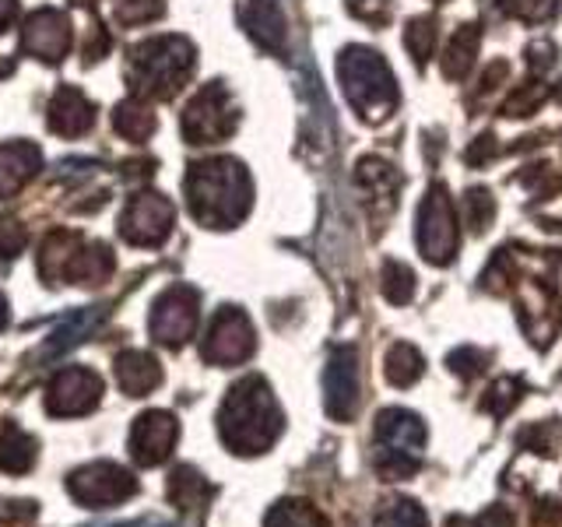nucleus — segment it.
Here are the masks:
<instances>
[{
    "mask_svg": "<svg viewBox=\"0 0 562 527\" xmlns=\"http://www.w3.org/2000/svg\"><path fill=\"white\" fill-rule=\"evenodd\" d=\"M281 426H285V418H281L271 386L260 377L239 380L218 412L222 444L239 457L271 450V444L281 436Z\"/></svg>",
    "mask_w": 562,
    "mask_h": 527,
    "instance_id": "1",
    "label": "nucleus"
},
{
    "mask_svg": "<svg viewBox=\"0 0 562 527\" xmlns=\"http://www.w3.org/2000/svg\"><path fill=\"white\" fill-rule=\"evenodd\" d=\"M250 176L233 158L201 162L187 176L190 211L207 228H228L243 222V215L250 211Z\"/></svg>",
    "mask_w": 562,
    "mask_h": 527,
    "instance_id": "2",
    "label": "nucleus"
},
{
    "mask_svg": "<svg viewBox=\"0 0 562 527\" xmlns=\"http://www.w3.org/2000/svg\"><path fill=\"white\" fill-rule=\"evenodd\" d=\"M338 75H341L348 102L356 105L366 120H383L394 113L397 85L380 53L366 46H348L338 60Z\"/></svg>",
    "mask_w": 562,
    "mask_h": 527,
    "instance_id": "3",
    "label": "nucleus"
},
{
    "mask_svg": "<svg viewBox=\"0 0 562 527\" xmlns=\"http://www.w3.org/2000/svg\"><path fill=\"white\" fill-rule=\"evenodd\" d=\"M426 450V426L404 408H386L376 415V471L383 479H412Z\"/></svg>",
    "mask_w": 562,
    "mask_h": 527,
    "instance_id": "4",
    "label": "nucleus"
},
{
    "mask_svg": "<svg viewBox=\"0 0 562 527\" xmlns=\"http://www.w3.org/2000/svg\"><path fill=\"white\" fill-rule=\"evenodd\" d=\"M193 70V46L180 35H158L145 46L134 49L131 57V81L140 92L169 96L172 88H180Z\"/></svg>",
    "mask_w": 562,
    "mask_h": 527,
    "instance_id": "5",
    "label": "nucleus"
},
{
    "mask_svg": "<svg viewBox=\"0 0 562 527\" xmlns=\"http://www.w3.org/2000/svg\"><path fill=\"white\" fill-rule=\"evenodd\" d=\"M236 120L239 116H236L233 96H228L218 81H211L183 110V137L190 145H218V141H225L236 131Z\"/></svg>",
    "mask_w": 562,
    "mask_h": 527,
    "instance_id": "6",
    "label": "nucleus"
},
{
    "mask_svg": "<svg viewBox=\"0 0 562 527\" xmlns=\"http://www.w3.org/2000/svg\"><path fill=\"white\" fill-rule=\"evenodd\" d=\"M257 338H254V324L250 316L236 306H222L215 313V321L207 324L201 356L211 366H239L254 356Z\"/></svg>",
    "mask_w": 562,
    "mask_h": 527,
    "instance_id": "7",
    "label": "nucleus"
},
{
    "mask_svg": "<svg viewBox=\"0 0 562 527\" xmlns=\"http://www.w3.org/2000/svg\"><path fill=\"white\" fill-rule=\"evenodd\" d=\"M67 492L81 506H116L123 500H131L137 492V479L113 461H95L85 464L67 479Z\"/></svg>",
    "mask_w": 562,
    "mask_h": 527,
    "instance_id": "8",
    "label": "nucleus"
},
{
    "mask_svg": "<svg viewBox=\"0 0 562 527\" xmlns=\"http://www.w3.org/2000/svg\"><path fill=\"white\" fill-rule=\"evenodd\" d=\"M198 306H201V295L193 292L190 285H172L162 295L155 299L151 306V338L158 345H169V348H180L193 330H198Z\"/></svg>",
    "mask_w": 562,
    "mask_h": 527,
    "instance_id": "9",
    "label": "nucleus"
},
{
    "mask_svg": "<svg viewBox=\"0 0 562 527\" xmlns=\"http://www.w3.org/2000/svg\"><path fill=\"white\" fill-rule=\"evenodd\" d=\"M418 250L426 260L432 264H450L457 254V218H453V208L447 201V190L443 187H432L426 204L418 211Z\"/></svg>",
    "mask_w": 562,
    "mask_h": 527,
    "instance_id": "10",
    "label": "nucleus"
},
{
    "mask_svg": "<svg viewBox=\"0 0 562 527\" xmlns=\"http://www.w3.org/2000/svg\"><path fill=\"white\" fill-rule=\"evenodd\" d=\"M176 222V208L162 193H140L127 204L120 218V236L134 243V246H158L166 243Z\"/></svg>",
    "mask_w": 562,
    "mask_h": 527,
    "instance_id": "11",
    "label": "nucleus"
},
{
    "mask_svg": "<svg viewBox=\"0 0 562 527\" xmlns=\"http://www.w3.org/2000/svg\"><path fill=\"white\" fill-rule=\"evenodd\" d=\"M99 397H102V380L95 369L70 366L53 377V383L46 386V412L57 418L88 415L99 404Z\"/></svg>",
    "mask_w": 562,
    "mask_h": 527,
    "instance_id": "12",
    "label": "nucleus"
},
{
    "mask_svg": "<svg viewBox=\"0 0 562 527\" xmlns=\"http://www.w3.org/2000/svg\"><path fill=\"white\" fill-rule=\"evenodd\" d=\"M324 408L334 422H348L359 408V356L356 348H334L324 369Z\"/></svg>",
    "mask_w": 562,
    "mask_h": 527,
    "instance_id": "13",
    "label": "nucleus"
},
{
    "mask_svg": "<svg viewBox=\"0 0 562 527\" xmlns=\"http://www.w3.org/2000/svg\"><path fill=\"white\" fill-rule=\"evenodd\" d=\"M176 439H180V422L169 412H145L134 418L131 457L140 468H158L172 453Z\"/></svg>",
    "mask_w": 562,
    "mask_h": 527,
    "instance_id": "14",
    "label": "nucleus"
},
{
    "mask_svg": "<svg viewBox=\"0 0 562 527\" xmlns=\"http://www.w3.org/2000/svg\"><path fill=\"white\" fill-rule=\"evenodd\" d=\"M22 40H25V49L32 53V57H40L46 64H57L70 46V22L64 18V11L43 8L25 22Z\"/></svg>",
    "mask_w": 562,
    "mask_h": 527,
    "instance_id": "15",
    "label": "nucleus"
},
{
    "mask_svg": "<svg viewBox=\"0 0 562 527\" xmlns=\"http://www.w3.org/2000/svg\"><path fill=\"white\" fill-rule=\"evenodd\" d=\"M243 25L250 29V35L263 49H274V53L285 49L289 18H285V8H281V0H250L243 11Z\"/></svg>",
    "mask_w": 562,
    "mask_h": 527,
    "instance_id": "16",
    "label": "nucleus"
},
{
    "mask_svg": "<svg viewBox=\"0 0 562 527\" xmlns=\"http://www.w3.org/2000/svg\"><path fill=\"white\" fill-rule=\"evenodd\" d=\"M116 383L123 394L131 397H145L151 394L158 383H162V366L151 356V351H140V348H131V351H120L116 356Z\"/></svg>",
    "mask_w": 562,
    "mask_h": 527,
    "instance_id": "17",
    "label": "nucleus"
},
{
    "mask_svg": "<svg viewBox=\"0 0 562 527\" xmlns=\"http://www.w3.org/2000/svg\"><path fill=\"white\" fill-rule=\"evenodd\" d=\"M92 105H88V99L78 92V88L64 85L57 96H53V105H49V127L64 134V137H78L85 134L88 127H92Z\"/></svg>",
    "mask_w": 562,
    "mask_h": 527,
    "instance_id": "18",
    "label": "nucleus"
},
{
    "mask_svg": "<svg viewBox=\"0 0 562 527\" xmlns=\"http://www.w3.org/2000/svg\"><path fill=\"white\" fill-rule=\"evenodd\" d=\"M102 316H105V310H99V306H88V310L70 313L67 321L57 330H53V338L46 341L43 356L46 359H57V356H64V351H70L75 345H81L85 338H92V330L102 324Z\"/></svg>",
    "mask_w": 562,
    "mask_h": 527,
    "instance_id": "19",
    "label": "nucleus"
},
{
    "mask_svg": "<svg viewBox=\"0 0 562 527\" xmlns=\"http://www.w3.org/2000/svg\"><path fill=\"white\" fill-rule=\"evenodd\" d=\"M40 169V148L32 145H4L0 148V198H8Z\"/></svg>",
    "mask_w": 562,
    "mask_h": 527,
    "instance_id": "20",
    "label": "nucleus"
},
{
    "mask_svg": "<svg viewBox=\"0 0 562 527\" xmlns=\"http://www.w3.org/2000/svg\"><path fill=\"white\" fill-rule=\"evenodd\" d=\"M35 457H40V444L22 433L18 426H8L4 433H0V471L8 474H29Z\"/></svg>",
    "mask_w": 562,
    "mask_h": 527,
    "instance_id": "21",
    "label": "nucleus"
},
{
    "mask_svg": "<svg viewBox=\"0 0 562 527\" xmlns=\"http://www.w3.org/2000/svg\"><path fill=\"white\" fill-rule=\"evenodd\" d=\"M207 496H211V489L204 482V474H198L193 468L183 464V468H176L169 474V500L180 509H187V514H198V509H204Z\"/></svg>",
    "mask_w": 562,
    "mask_h": 527,
    "instance_id": "22",
    "label": "nucleus"
},
{
    "mask_svg": "<svg viewBox=\"0 0 562 527\" xmlns=\"http://www.w3.org/2000/svg\"><path fill=\"white\" fill-rule=\"evenodd\" d=\"M110 274H113V254L105 250V246L92 243V246H81L75 254L67 281H78V285H102Z\"/></svg>",
    "mask_w": 562,
    "mask_h": 527,
    "instance_id": "23",
    "label": "nucleus"
},
{
    "mask_svg": "<svg viewBox=\"0 0 562 527\" xmlns=\"http://www.w3.org/2000/svg\"><path fill=\"white\" fill-rule=\"evenodd\" d=\"M263 527H327L324 514L306 500H281L278 506H271Z\"/></svg>",
    "mask_w": 562,
    "mask_h": 527,
    "instance_id": "24",
    "label": "nucleus"
},
{
    "mask_svg": "<svg viewBox=\"0 0 562 527\" xmlns=\"http://www.w3.org/2000/svg\"><path fill=\"white\" fill-rule=\"evenodd\" d=\"M113 127L123 134V137H131V141H145L151 131H155V116L151 110L140 99H127V102H120L116 105V113H113Z\"/></svg>",
    "mask_w": 562,
    "mask_h": 527,
    "instance_id": "25",
    "label": "nucleus"
},
{
    "mask_svg": "<svg viewBox=\"0 0 562 527\" xmlns=\"http://www.w3.org/2000/svg\"><path fill=\"white\" fill-rule=\"evenodd\" d=\"M422 369H426V362H422L418 356V348L412 345H394L391 351H386V366H383V373L386 380H391L394 386H412L418 377H422Z\"/></svg>",
    "mask_w": 562,
    "mask_h": 527,
    "instance_id": "26",
    "label": "nucleus"
},
{
    "mask_svg": "<svg viewBox=\"0 0 562 527\" xmlns=\"http://www.w3.org/2000/svg\"><path fill=\"white\" fill-rule=\"evenodd\" d=\"M474 49H479V32H474V25H461V32L453 35L447 53H443V70L450 78H461L464 70L471 67Z\"/></svg>",
    "mask_w": 562,
    "mask_h": 527,
    "instance_id": "27",
    "label": "nucleus"
},
{
    "mask_svg": "<svg viewBox=\"0 0 562 527\" xmlns=\"http://www.w3.org/2000/svg\"><path fill=\"white\" fill-rule=\"evenodd\" d=\"M412 292H415V271L401 260H386L383 264V295L401 306V303H408Z\"/></svg>",
    "mask_w": 562,
    "mask_h": 527,
    "instance_id": "28",
    "label": "nucleus"
},
{
    "mask_svg": "<svg viewBox=\"0 0 562 527\" xmlns=\"http://www.w3.org/2000/svg\"><path fill=\"white\" fill-rule=\"evenodd\" d=\"M376 527H429L426 520V509L412 500H394L380 509Z\"/></svg>",
    "mask_w": 562,
    "mask_h": 527,
    "instance_id": "29",
    "label": "nucleus"
},
{
    "mask_svg": "<svg viewBox=\"0 0 562 527\" xmlns=\"http://www.w3.org/2000/svg\"><path fill=\"white\" fill-rule=\"evenodd\" d=\"M113 11L120 25H140L162 14V0H113Z\"/></svg>",
    "mask_w": 562,
    "mask_h": 527,
    "instance_id": "30",
    "label": "nucleus"
},
{
    "mask_svg": "<svg viewBox=\"0 0 562 527\" xmlns=\"http://www.w3.org/2000/svg\"><path fill=\"white\" fill-rule=\"evenodd\" d=\"M404 43H408V49L415 53L418 60H429L432 43H436V29H432L429 18H422V22H412L408 32H404Z\"/></svg>",
    "mask_w": 562,
    "mask_h": 527,
    "instance_id": "31",
    "label": "nucleus"
},
{
    "mask_svg": "<svg viewBox=\"0 0 562 527\" xmlns=\"http://www.w3.org/2000/svg\"><path fill=\"white\" fill-rule=\"evenodd\" d=\"M492 211H496V204H492V198L485 190H471L464 198V215H468V225L474 228V233H482V228L488 225Z\"/></svg>",
    "mask_w": 562,
    "mask_h": 527,
    "instance_id": "32",
    "label": "nucleus"
},
{
    "mask_svg": "<svg viewBox=\"0 0 562 527\" xmlns=\"http://www.w3.org/2000/svg\"><path fill=\"white\" fill-rule=\"evenodd\" d=\"M503 8L517 18H527V22H544L549 14H555V0H503Z\"/></svg>",
    "mask_w": 562,
    "mask_h": 527,
    "instance_id": "33",
    "label": "nucleus"
},
{
    "mask_svg": "<svg viewBox=\"0 0 562 527\" xmlns=\"http://www.w3.org/2000/svg\"><path fill=\"white\" fill-rule=\"evenodd\" d=\"M391 4L394 0H348V11L369 25H383L391 18Z\"/></svg>",
    "mask_w": 562,
    "mask_h": 527,
    "instance_id": "34",
    "label": "nucleus"
},
{
    "mask_svg": "<svg viewBox=\"0 0 562 527\" xmlns=\"http://www.w3.org/2000/svg\"><path fill=\"white\" fill-rule=\"evenodd\" d=\"M25 228L18 225V222H8V218H0V260L4 257H14V254H22V246H25Z\"/></svg>",
    "mask_w": 562,
    "mask_h": 527,
    "instance_id": "35",
    "label": "nucleus"
},
{
    "mask_svg": "<svg viewBox=\"0 0 562 527\" xmlns=\"http://www.w3.org/2000/svg\"><path fill=\"white\" fill-rule=\"evenodd\" d=\"M514 391H517V383H514V380H499V383H492V391H488L492 397L485 401V408H488V412H496V415H503V412L509 408V404L517 401V394H514Z\"/></svg>",
    "mask_w": 562,
    "mask_h": 527,
    "instance_id": "36",
    "label": "nucleus"
},
{
    "mask_svg": "<svg viewBox=\"0 0 562 527\" xmlns=\"http://www.w3.org/2000/svg\"><path fill=\"white\" fill-rule=\"evenodd\" d=\"M479 527H514V517H509L503 506H496V509H488V514H482Z\"/></svg>",
    "mask_w": 562,
    "mask_h": 527,
    "instance_id": "37",
    "label": "nucleus"
},
{
    "mask_svg": "<svg viewBox=\"0 0 562 527\" xmlns=\"http://www.w3.org/2000/svg\"><path fill=\"white\" fill-rule=\"evenodd\" d=\"M11 14H14V0H0V29L11 22Z\"/></svg>",
    "mask_w": 562,
    "mask_h": 527,
    "instance_id": "38",
    "label": "nucleus"
},
{
    "mask_svg": "<svg viewBox=\"0 0 562 527\" xmlns=\"http://www.w3.org/2000/svg\"><path fill=\"white\" fill-rule=\"evenodd\" d=\"M11 324V306H8V299L0 295V330H4Z\"/></svg>",
    "mask_w": 562,
    "mask_h": 527,
    "instance_id": "39",
    "label": "nucleus"
},
{
    "mask_svg": "<svg viewBox=\"0 0 562 527\" xmlns=\"http://www.w3.org/2000/svg\"><path fill=\"white\" fill-rule=\"evenodd\" d=\"M78 4H88V0H78Z\"/></svg>",
    "mask_w": 562,
    "mask_h": 527,
    "instance_id": "40",
    "label": "nucleus"
}]
</instances>
